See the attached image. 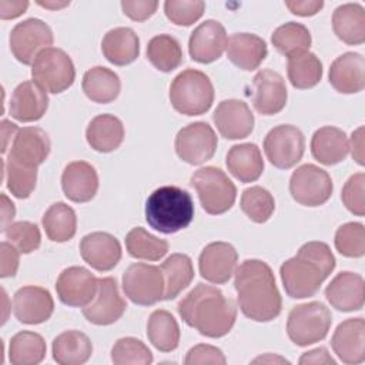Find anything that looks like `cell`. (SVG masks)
Returning a JSON list of instances; mask_svg holds the SVG:
<instances>
[{
	"label": "cell",
	"instance_id": "1",
	"mask_svg": "<svg viewBox=\"0 0 365 365\" xmlns=\"http://www.w3.org/2000/svg\"><path fill=\"white\" fill-rule=\"evenodd\" d=\"M234 287L241 312L255 322H269L282 309L271 267L261 259H245L237 268Z\"/></svg>",
	"mask_w": 365,
	"mask_h": 365
},
{
	"label": "cell",
	"instance_id": "2",
	"mask_svg": "<svg viewBox=\"0 0 365 365\" xmlns=\"http://www.w3.org/2000/svg\"><path fill=\"white\" fill-rule=\"evenodd\" d=\"M177 309L188 327L208 338L227 335L237 319L234 301L225 297L221 289L205 284H197L178 302Z\"/></svg>",
	"mask_w": 365,
	"mask_h": 365
},
{
	"label": "cell",
	"instance_id": "3",
	"mask_svg": "<svg viewBox=\"0 0 365 365\" xmlns=\"http://www.w3.org/2000/svg\"><path fill=\"white\" fill-rule=\"evenodd\" d=\"M334 268L335 257L328 244L309 241L281 265L279 275L288 297L302 299L314 297Z\"/></svg>",
	"mask_w": 365,
	"mask_h": 365
},
{
	"label": "cell",
	"instance_id": "4",
	"mask_svg": "<svg viewBox=\"0 0 365 365\" xmlns=\"http://www.w3.org/2000/svg\"><path fill=\"white\" fill-rule=\"evenodd\" d=\"M194 218L191 195L175 185L154 190L145 202V220L151 228L163 234H174L187 228Z\"/></svg>",
	"mask_w": 365,
	"mask_h": 365
},
{
	"label": "cell",
	"instance_id": "5",
	"mask_svg": "<svg viewBox=\"0 0 365 365\" xmlns=\"http://www.w3.org/2000/svg\"><path fill=\"white\" fill-rule=\"evenodd\" d=\"M170 101L175 111L185 115H201L214 101V87L210 77L194 68L177 74L170 86Z\"/></svg>",
	"mask_w": 365,
	"mask_h": 365
},
{
	"label": "cell",
	"instance_id": "6",
	"mask_svg": "<svg viewBox=\"0 0 365 365\" xmlns=\"http://www.w3.org/2000/svg\"><path fill=\"white\" fill-rule=\"evenodd\" d=\"M190 184L195 188L202 210L211 215L227 212L235 202L237 187L221 168L202 167L191 175Z\"/></svg>",
	"mask_w": 365,
	"mask_h": 365
},
{
	"label": "cell",
	"instance_id": "7",
	"mask_svg": "<svg viewBox=\"0 0 365 365\" xmlns=\"http://www.w3.org/2000/svg\"><path fill=\"white\" fill-rule=\"evenodd\" d=\"M332 315L319 301L294 307L287 319V334L298 346H308L322 341L331 328Z\"/></svg>",
	"mask_w": 365,
	"mask_h": 365
},
{
	"label": "cell",
	"instance_id": "8",
	"mask_svg": "<svg viewBox=\"0 0 365 365\" xmlns=\"http://www.w3.org/2000/svg\"><path fill=\"white\" fill-rule=\"evenodd\" d=\"M31 77L43 90L58 94L71 87L76 78V68L64 50L48 47L40 51L33 61Z\"/></svg>",
	"mask_w": 365,
	"mask_h": 365
},
{
	"label": "cell",
	"instance_id": "9",
	"mask_svg": "<svg viewBox=\"0 0 365 365\" xmlns=\"http://www.w3.org/2000/svg\"><path fill=\"white\" fill-rule=\"evenodd\" d=\"M123 291L137 305H154L164 299V278L160 267L134 262L123 274Z\"/></svg>",
	"mask_w": 365,
	"mask_h": 365
},
{
	"label": "cell",
	"instance_id": "10",
	"mask_svg": "<svg viewBox=\"0 0 365 365\" xmlns=\"http://www.w3.org/2000/svg\"><path fill=\"white\" fill-rule=\"evenodd\" d=\"M264 151L268 161L281 170L297 165L305 151V137L299 128L281 124L268 131L264 138Z\"/></svg>",
	"mask_w": 365,
	"mask_h": 365
},
{
	"label": "cell",
	"instance_id": "11",
	"mask_svg": "<svg viewBox=\"0 0 365 365\" xmlns=\"http://www.w3.org/2000/svg\"><path fill=\"white\" fill-rule=\"evenodd\" d=\"M332 190L329 174L314 164L298 167L289 178L291 197L301 205L319 207L331 198Z\"/></svg>",
	"mask_w": 365,
	"mask_h": 365
},
{
	"label": "cell",
	"instance_id": "12",
	"mask_svg": "<svg viewBox=\"0 0 365 365\" xmlns=\"http://www.w3.org/2000/svg\"><path fill=\"white\" fill-rule=\"evenodd\" d=\"M54 41L53 31L40 19H27L17 23L10 33V50L17 61L33 64L37 54Z\"/></svg>",
	"mask_w": 365,
	"mask_h": 365
},
{
	"label": "cell",
	"instance_id": "13",
	"mask_svg": "<svg viewBox=\"0 0 365 365\" xmlns=\"http://www.w3.org/2000/svg\"><path fill=\"white\" fill-rule=\"evenodd\" d=\"M218 138L212 127L204 121H195L182 127L175 137L177 155L191 165H200L212 158Z\"/></svg>",
	"mask_w": 365,
	"mask_h": 365
},
{
	"label": "cell",
	"instance_id": "14",
	"mask_svg": "<svg viewBox=\"0 0 365 365\" xmlns=\"http://www.w3.org/2000/svg\"><path fill=\"white\" fill-rule=\"evenodd\" d=\"M127 304L120 295L115 278H98L97 294L94 299L83 307L84 318L94 325H111L125 312Z\"/></svg>",
	"mask_w": 365,
	"mask_h": 365
},
{
	"label": "cell",
	"instance_id": "15",
	"mask_svg": "<svg viewBox=\"0 0 365 365\" xmlns=\"http://www.w3.org/2000/svg\"><path fill=\"white\" fill-rule=\"evenodd\" d=\"M98 287V278H96L84 267H68L63 269L56 281V291L58 299L68 307H86L88 305Z\"/></svg>",
	"mask_w": 365,
	"mask_h": 365
},
{
	"label": "cell",
	"instance_id": "16",
	"mask_svg": "<svg viewBox=\"0 0 365 365\" xmlns=\"http://www.w3.org/2000/svg\"><path fill=\"white\" fill-rule=\"evenodd\" d=\"M238 262V252L224 241H215L201 251L198 258V268L201 277L212 284H225L235 272Z\"/></svg>",
	"mask_w": 365,
	"mask_h": 365
},
{
	"label": "cell",
	"instance_id": "17",
	"mask_svg": "<svg viewBox=\"0 0 365 365\" xmlns=\"http://www.w3.org/2000/svg\"><path fill=\"white\" fill-rule=\"evenodd\" d=\"M54 311V301L48 289L36 285H26L13 297V314L19 322L37 325L46 322Z\"/></svg>",
	"mask_w": 365,
	"mask_h": 365
},
{
	"label": "cell",
	"instance_id": "18",
	"mask_svg": "<svg viewBox=\"0 0 365 365\" xmlns=\"http://www.w3.org/2000/svg\"><path fill=\"white\" fill-rule=\"evenodd\" d=\"M252 106L262 115L278 114L287 104L288 93L282 76L264 68L252 80Z\"/></svg>",
	"mask_w": 365,
	"mask_h": 365
},
{
	"label": "cell",
	"instance_id": "19",
	"mask_svg": "<svg viewBox=\"0 0 365 365\" xmlns=\"http://www.w3.org/2000/svg\"><path fill=\"white\" fill-rule=\"evenodd\" d=\"M227 31L217 20H205L194 29L188 40L191 58L201 64L218 60L227 47Z\"/></svg>",
	"mask_w": 365,
	"mask_h": 365
},
{
	"label": "cell",
	"instance_id": "20",
	"mask_svg": "<svg viewBox=\"0 0 365 365\" xmlns=\"http://www.w3.org/2000/svg\"><path fill=\"white\" fill-rule=\"evenodd\" d=\"M212 120L220 134L227 140L245 138L254 130V114L247 103L237 98L221 101L212 114Z\"/></svg>",
	"mask_w": 365,
	"mask_h": 365
},
{
	"label": "cell",
	"instance_id": "21",
	"mask_svg": "<svg viewBox=\"0 0 365 365\" xmlns=\"http://www.w3.org/2000/svg\"><path fill=\"white\" fill-rule=\"evenodd\" d=\"M331 346L336 356L348 365H358L365 361V321L364 318H348L342 321L332 338Z\"/></svg>",
	"mask_w": 365,
	"mask_h": 365
},
{
	"label": "cell",
	"instance_id": "22",
	"mask_svg": "<svg viewBox=\"0 0 365 365\" xmlns=\"http://www.w3.org/2000/svg\"><path fill=\"white\" fill-rule=\"evenodd\" d=\"M81 258L97 271H110L121 259V245L118 240L103 231L84 235L80 241Z\"/></svg>",
	"mask_w": 365,
	"mask_h": 365
},
{
	"label": "cell",
	"instance_id": "23",
	"mask_svg": "<svg viewBox=\"0 0 365 365\" xmlns=\"http://www.w3.org/2000/svg\"><path fill=\"white\" fill-rule=\"evenodd\" d=\"M50 148V138L43 128L23 127L16 133L7 158L37 168L47 160Z\"/></svg>",
	"mask_w": 365,
	"mask_h": 365
},
{
	"label": "cell",
	"instance_id": "24",
	"mask_svg": "<svg viewBox=\"0 0 365 365\" xmlns=\"http://www.w3.org/2000/svg\"><path fill=\"white\" fill-rule=\"evenodd\" d=\"M325 297L332 308L351 312L359 311L364 307L365 284L359 274L342 271L325 288Z\"/></svg>",
	"mask_w": 365,
	"mask_h": 365
},
{
	"label": "cell",
	"instance_id": "25",
	"mask_svg": "<svg viewBox=\"0 0 365 365\" xmlns=\"http://www.w3.org/2000/svg\"><path fill=\"white\" fill-rule=\"evenodd\" d=\"M64 195L74 202L91 201L98 190V174L87 161H71L61 174Z\"/></svg>",
	"mask_w": 365,
	"mask_h": 365
},
{
	"label": "cell",
	"instance_id": "26",
	"mask_svg": "<svg viewBox=\"0 0 365 365\" xmlns=\"http://www.w3.org/2000/svg\"><path fill=\"white\" fill-rule=\"evenodd\" d=\"M329 83L342 94L359 93L365 87V60L362 54L348 51L336 57L329 67Z\"/></svg>",
	"mask_w": 365,
	"mask_h": 365
},
{
	"label": "cell",
	"instance_id": "27",
	"mask_svg": "<svg viewBox=\"0 0 365 365\" xmlns=\"http://www.w3.org/2000/svg\"><path fill=\"white\" fill-rule=\"evenodd\" d=\"M48 107L47 91L34 81L20 83L10 98V115L21 123L40 120Z\"/></svg>",
	"mask_w": 365,
	"mask_h": 365
},
{
	"label": "cell",
	"instance_id": "28",
	"mask_svg": "<svg viewBox=\"0 0 365 365\" xmlns=\"http://www.w3.org/2000/svg\"><path fill=\"white\" fill-rule=\"evenodd\" d=\"M228 60L241 70L252 71L268 54L267 43L252 33H234L227 41Z\"/></svg>",
	"mask_w": 365,
	"mask_h": 365
},
{
	"label": "cell",
	"instance_id": "29",
	"mask_svg": "<svg viewBox=\"0 0 365 365\" xmlns=\"http://www.w3.org/2000/svg\"><path fill=\"white\" fill-rule=\"evenodd\" d=\"M349 144L346 134L332 125L318 128L311 138V153L324 165H335L348 155Z\"/></svg>",
	"mask_w": 365,
	"mask_h": 365
},
{
	"label": "cell",
	"instance_id": "30",
	"mask_svg": "<svg viewBox=\"0 0 365 365\" xmlns=\"http://www.w3.org/2000/svg\"><path fill=\"white\" fill-rule=\"evenodd\" d=\"M104 57L114 66H127L140 54V40L130 27H115L107 31L101 41Z\"/></svg>",
	"mask_w": 365,
	"mask_h": 365
},
{
	"label": "cell",
	"instance_id": "31",
	"mask_svg": "<svg viewBox=\"0 0 365 365\" xmlns=\"http://www.w3.org/2000/svg\"><path fill=\"white\" fill-rule=\"evenodd\" d=\"M228 171L241 182L257 181L264 171V160L257 144H235L227 154Z\"/></svg>",
	"mask_w": 365,
	"mask_h": 365
},
{
	"label": "cell",
	"instance_id": "32",
	"mask_svg": "<svg viewBox=\"0 0 365 365\" xmlns=\"http://www.w3.org/2000/svg\"><path fill=\"white\" fill-rule=\"evenodd\" d=\"M88 145L98 153H111L117 150L124 140V125L113 114H100L94 117L86 130Z\"/></svg>",
	"mask_w": 365,
	"mask_h": 365
},
{
	"label": "cell",
	"instance_id": "33",
	"mask_svg": "<svg viewBox=\"0 0 365 365\" xmlns=\"http://www.w3.org/2000/svg\"><path fill=\"white\" fill-rule=\"evenodd\" d=\"M53 359L60 365H81L86 364L93 354L90 338L77 331H64L53 339Z\"/></svg>",
	"mask_w": 365,
	"mask_h": 365
},
{
	"label": "cell",
	"instance_id": "34",
	"mask_svg": "<svg viewBox=\"0 0 365 365\" xmlns=\"http://www.w3.org/2000/svg\"><path fill=\"white\" fill-rule=\"evenodd\" d=\"M332 29L339 40L349 46L365 41V10L358 3L338 6L332 14Z\"/></svg>",
	"mask_w": 365,
	"mask_h": 365
},
{
	"label": "cell",
	"instance_id": "35",
	"mask_svg": "<svg viewBox=\"0 0 365 365\" xmlns=\"http://www.w3.org/2000/svg\"><path fill=\"white\" fill-rule=\"evenodd\" d=\"M81 87L84 94L91 101L107 104L118 97L121 81L118 74L113 70L103 66H96L84 73Z\"/></svg>",
	"mask_w": 365,
	"mask_h": 365
},
{
	"label": "cell",
	"instance_id": "36",
	"mask_svg": "<svg viewBox=\"0 0 365 365\" xmlns=\"http://www.w3.org/2000/svg\"><path fill=\"white\" fill-rule=\"evenodd\" d=\"M164 278V299H174L194 279L192 261L185 254H171L160 267Z\"/></svg>",
	"mask_w": 365,
	"mask_h": 365
},
{
	"label": "cell",
	"instance_id": "37",
	"mask_svg": "<svg viewBox=\"0 0 365 365\" xmlns=\"http://www.w3.org/2000/svg\"><path fill=\"white\" fill-rule=\"evenodd\" d=\"M180 327L173 314L165 309H155L147 321V336L161 352H171L180 342Z\"/></svg>",
	"mask_w": 365,
	"mask_h": 365
},
{
	"label": "cell",
	"instance_id": "38",
	"mask_svg": "<svg viewBox=\"0 0 365 365\" xmlns=\"http://www.w3.org/2000/svg\"><path fill=\"white\" fill-rule=\"evenodd\" d=\"M46 235L54 242H66L76 235L77 217L66 202H54L44 212L41 220Z\"/></svg>",
	"mask_w": 365,
	"mask_h": 365
},
{
	"label": "cell",
	"instance_id": "39",
	"mask_svg": "<svg viewBox=\"0 0 365 365\" xmlns=\"http://www.w3.org/2000/svg\"><path fill=\"white\" fill-rule=\"evenodd\" d=\"M288 80L292 87L307 90L315 87L322 78V63L311 51H302L288 57Z\"/></svg>",
	"mask_w": 365,
	"mask_h": 365
},
{
	"label": "cell",
	"instance_id": "40",
	"mask_svg": "<svg viewBox=\"0 0 365 365\" xmlns=\"http://www.w3.org/2000/svg\"><path fill=\"white\" fill-rule=\"evenodd\" d=\"M46 351L47 346L40 334L20 331L10 339L9 359L13 365H37L44 359Z\"/></svg>",
	"mask_w": 365,
	"mask_h": 365
},
{
	"label": "cell",
	"instance_id": "41",
	"mask_svg": "<svg viewBox=\"0 0 365 365\" xmlns=\"http://www.w3.org/2000/svg\"><path fill=\"white\" fill-rule=\"evenodd\" d=\"M147 58L157 70L168 73L182 63V50L175 37L158 34L147 44Z\"/></svg>",
	"mask_w": 365,
	"mask_h": 365
},
{
	"label": "cell",
	"instance_id": "42",
	"mask_svg": "<svg viewBox=\"0 0 365 365\" xmlns=\"http://www.w3.org/2000/svg\"><path fill=\"white\" fill-rule=\"evenodd\" d=\"M271 41L281 54L291 57L294 54L308 51L312 38L309 30L304 24L288 21L274 30Z\"/></svg>",
	"mask_w": 365,
	"mask_h": 365
},
{
	"label": "cell",
	"instance_id": "43",
	"mask_svg": "<svg viewBox=\"0 0 365 365\" xmlns=\"http://www.w3.org/2000/svg\"><path fill=\"white\" fill-rule=\"evenodd\" d=\"M125 248L133 258L158 261L168 252V242L154 237L143 227H135L125 237Z\"/></svg>",
	"mask_w": 365,
	"mask_h": 365
},
{
	"label": "cell",
	"instance_id": "44",
	"mask_svg": "<svg viewBox=\"0 0 365 365\" xmlns=\"http://www.w3.org/2000/svg\"><path fill=\"white\" fill-rule=\"evenodd\" d=\"M240 205L244 214L257 224L268 221L275 210L272 194L259 185H252L244 190Z\"/></svg>",
	"mask_w": 365,
	"mask_h": 365
},
{
	"label": "cell",
	"instance_id": "45",
	"mask_svg": "<svg viewBox=\"0 0 365 365\" xmlns=\"http://www.w3.org/2000/svg\"><path fill=\"white\" fill-rule=\"evenodd\" d=\"M4 174H6V184L9 191L20 200L30 197V194L36 188L37 182V168L29 167L11 158L3 161Z\"/></svg>",
	"mask_w": 365,
	"mask_h": 365
},
{
	"label": "cell",
	"instance_id": "46",
	"mask_svg": "<svg viewBox=\"0 0 365 365\" xmlns=\"http://www.w3.org/2000/svg\"><path fill=\"white\" fill-rule=\"evenodd\" d=\"M111 361L115 365H150L153 354L143 341L125 336L120 338L111 348Z\"/></svg>",
	"mask_w": 365,
	"mask_h": 365
},
{
	"label": "cell",
	"instance_id": "47",
	"mask_svg": "<svg viewBox=\"0 0 365 365\" xmlns=\"http://www.w3.org/2000/svg\"><path fill=\"white\" fill-rule=\"evenodd\" d=\"M336 251L348 258H359L365 254V228L361 222H346L335 232Z\"/></svg>",
	"mask_w": 365,
	"mask_h": 365
},
{
	"label": "cell",
	"instance_id": "48",
	"mask_svg": "<svg viewBox=\"0 0 365 365\" xmlns=\"http://www.w3.org/2000/svg\"><path fill=\"white\" fill-rule=\"evenodd\" d=\"M6 240L13 244L20 254H30L40 247L41 234L38 227L31 221H16L3 230Z\"/></svg>",
	"mask_w": 365,
	"mask_h": 365
},
{
	"label": "cell",
	"instance_id": "49",
	"mask_svg": "<svg viewBox=\"0 0 365 365\" xmlns=\"http://www.w3.org/2000/svg\"><path fill=\"white\" fill-rule=\"evenodd\" d=\"M205 10V3L201 0H167L164 13L167 19L177 26H191L198 21Z\"/></svg>",
	"mask_w": 365,
	"mask_h": 365
},
{
	"label": "cell",
	"instance_id": "50",
	"mask_svg": "<svg viewBox=\"0 0 365 365\" xmlns=\"http://www.w3.org/2000/svg\"><path fill=\"white\" fill-rule=\"evenodd\" d=\"M348 211L358 217L365 215V174L356 173L348 178L341 194Z\"/></svg>",
	"mask_w": 365,
	"mask_h": 365
},
{
	"label": "cell",
	"instance_id": "51",
	"mask_svg": "<svg viewBox=\"0 0 365 365\" xmlns=\"http://www.w3.org/2000/svg\"><path fill=\"white\" fill-rule=\"evenodd\" d=\"M225 362H227V358L222 354V351L208 344H198L192 346L185 356L187 365H204V364L224 365Z\"/></svg>",
	"mask_w": 365,
	"mask_h": 365
},
{
	"label": "cell",
	"instance_id": "52",
	"mask_svg": "<svg viewBox=\"0 0 365 365\" xmlns=\"http://www.w3.org/2000/svg\"><path fill=\"white\" fill-rule=\"evenodd\" d=\"M158 7L155 0H124L121 1L123 13L134 21H144L151 17Z\"/></svg>",
	"mask_w": 365,
	"mask_h": 365
},
{
	"label": "cell",
	"instance_id": "53",
	"mask_svg": "<svg viewBox=\"0 0 365 365\" xmlns=\"http://www.w3.org/2000/svg\"><path fill=\"white\" fill-rule=\"evenodd\" d=\"M1 250V269H0V277L7 278V277H14L17 269H19V262H20V251L10 244L9 241H3L0 245Z\"/></svg>",
	"mask_w": 365,
	"mask_h": 365
},
{
	"label": "cell",
	"instance_id": "54",
	"mask_svg": "<svg viewBox=\"0 0 365 365\" xmlns=\"http://www.w3.org/2000/svg\"><path fill=\"white\" fill-rule=\"evenodd\" d=\"M285 6L289 9L292 14L308 17L317 14L322 7V0H294V1H285Z\"/></svg>",
	"mask_w": 365,
	"mask_h": 365
},
{
	"label": "cell",
	"instance_id": "55",
	"mask_svg": "<svg viewBox=\"0 0 365 365\" xmlns=\"http://www.w3.org/2000/svg\"><path fill=\"white\" fill-rule=\"evenodd\" d=\"M301 365H308V364H315V365H335L336 361L328 354L327 348L324 346H319V348H315V349H311L305 354L301 355L299 361H298Z\"/></svg>",
	"mask_w": 365,
	"mask_h": 365
},
{
	"label": "cell",
	"instance_id": "56",
	"mask_svg": "<svg viewBox=\"0 0 365 365\" xmlns=\"http://www.w3.org/2000/svg\"><path fill=\"white\" fill-rule=\"evenodd\" d=\"M29 7L27 0H0L1 20H10L21 16Z\"/></svg>",
	"mask_w": 365,
	"mask_h": 365
},
{
	"label": "cell",
	"instance_id": "57",
	"mask_svg": "<svg viewBox=\"0 0 365 365\" xmlns=\"http://www.w3.org/2000/svg\"><path fill=\"white\" fill-rule=\"evenodd\" d=\"M348 144H349L354 160L359 165H364V127H359L352 133L351 143Z\"/></svg>",
	"mask_w": 365,
	"mask_h": 365
},
{
	"label": "cell",
	"instance_id": "58",
	"mask_svg": "<svg viewBox=\"0 0 365 365\" xmlns=\"http://www.w3.org/2000/svg\"><path fill=\"white\" fill-rule=\"evenodd\" d=\"M14 214H16L14 204L9 200L6 194H1V230H4L9 224H11Z\"/></svg>",
	"mask_w": 365,
	"mask_h": 365
},
{
	"label": "cell",
	"instance_id": "59",
	"mask_svg": "<svg viewBox=\"0 0 365 365\" xmlns=\"http://www.w3.org/2000/svg\"><path fill=\"white\" fill-rule=\"evenodd\" d=\"M19 128L14 123L9 121V120H3L1 121V135H3V147H1V153L4 154L7 150V144L10 138H14V133H17Z\"/></svg>",
	"mask_w": 365,
	"mask_h": 365
},
{
	"label": "cell",
	"instance_id": "60",
	"mask_svg": "<svg viewBox=\"0 0 365 365\" xmlns=\"http://www.w3.org/2000/svg\"><path fill=\"white\" fill-rule=\"evenodd\" d=\"M70 1H38V6L46 7V9H51V10H57V9H63L66 6H68Z\"/></svg>",
	"mask_w": 365,
	"mask_h": 365
},
{
	"label": "cell",
	"instance_id": "61",
	"mask_svg": "<svg viewBox=\"0 0 365 365\" xmlns=\"http://www.w3.org/2000/svg\"><path fill=\"white\" fill-rule=\"evenodd\" d=\"M254 364H258V362H285V364H289V361H287V359H284V358H279V356H272L271 354H268V355H265V356H259V358H257V359H254L252 361Z\"/></svg>",
	"mask_w": 365,
	"mask_h": 365
}]
</instances>
